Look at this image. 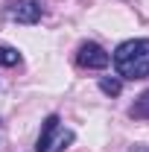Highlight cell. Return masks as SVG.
I'll return each instance as SVG.
<instances>
[{
  "label": "cell",
  "mask_w": 149,
  "mask_h": 152,
  "mask_svg": "<svg viewBox=\"0 0 149 152\" xmlns=\"http://www.w3.org/2000/svg\"><path fill=\"white\" fill-rule=\"evenodd\" d=\"M114 67L120 79L149 76V38H131L114 50Z\"/></svg>",
  "instance_id": "obj_1"
},
{
  "label": "cell",
  "mask_w": 149,
  "mask_h": 152,
  "mask_svg": "<svg viewBox=\"0 0 149 152\" xmlns=\"http://www.w3.org/2000/svg\"><path fill=\"white\" fill-rule=\"evenodd\" d=\"M67 143H73V132L70 129H58V117L50 114L41 126V134H38V152H61Z\"/></svg>",
  "instance_id": "obj_2"
},
{
  "label": "cell",
  "mask_w": 149,
  "mask_h": 152,
  "mask_svg": "<svg viewBox=\"0 0 149 152\" xmlns=\"http://www.w3.org/2000/svg\"><path fill=\"white\" fill-rule=\"evenodd\" d=\"M76 61H79V67L102 70V67L111 64V56H108L96 41H85V44H79V50H76Z\"/></svg>",
  "instance_id": "obj_3"
},
{
  "label": "cell",
  "mask_w": 149,
  "mask_h": 152,
  "mask_svg": "<svg viewBox=\"0 0 149 152\" xmlns=\"http://www.w3.org/2000/svg\"><path fill=\"white\" fill-rule=\"evenodd\" d=\"M6 18L15 20V23L32 26V23L41 20V3H38V0H15V3L6 6Z\"/></svg>",
  "instance_id": "obj_4"
},
{
  "label": "cell",
  "mask_w": 149,
  "mask_h": 152,
  "mask_svg": "<svg viewBox=\"0 0 149 152\" xmlns=\"http://www.w3.org/2000/svg\"><path fill=\"white\" fill-rule=\"evenodd\" d=\"M129 117H134V120H149V88L129 105Z\"/></svg>",
  "instance_id": "obj_5"
},
{
  "label": "cell",
  "mask_w": 149,
  "mask_h": 152,
  "mask_svg": "<svg viewBox=\"0 0 149 152\" xmlns=\"http://www.w3.org/2000/svg\"><path fill=\"white\" fill-rule=\"evenodd\" d=\"M99 91L108 94V96H117L123 91V82H120L117 76H102V79H99Z\"/></svg>",
  "instance_id": "obj_6"
},
{
  "label": "cell",
  "mask_w": 149,
  "mask_h": 152,
  "mask_svg": "<svg viewBox=\"0 0 149 152\" xmlns=\"http://www.w3.org/2000/svg\"><path fill=\"white\" fill-rule=\"evenodd\" d=\"M20 61V53L15 50V47H6V44H0V64L3 67H15Z\"/></svg>",
  "instance_id": "obj_7"
},
{
  "label": "cell",
  "mask_w": 149,
  "mask_h": 152,
  "mask_svg": "<svg viewBox=\"0 0 149 152\" xmlns=\"http://www.w3.org/2000/svg\"><path fill=\"white\" fill-rule=\"evenodd\" d=\"M129 152H149V146H143V143H137V146H131Z\"/></svg>",
  "instance_id": "obj_8"
}]
</instances>
